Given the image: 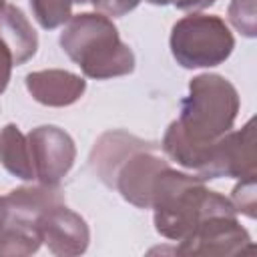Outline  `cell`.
I'll list each match as a JSON object with an SVG mask.
<instances>
[{"label":"cell","mask_w":257,"mask_h":257,"mask_svg":"<svg viewBox=\"0 0 257 257\" xmlns=\"http://www.w3.org/2000/svg\"><path fill=\"white\" fill-rule=\"evenodd\" d=\"M42 239L38 227L12 217L0 227V257H26L38 251Z\"/></svg>","instance_id":"9a60e30c"},{"label":"cell","mask_w":257,"mask_h":257,"mask_svg":"<svg viewBox=\"0 0 257 257\" xmlns=\"http://www.w3.org/2000/svg\"><path fill=\"white\" fill-rule=\"evenodd\" d=\"M149 4L155 6H165V4H175L179 10H203L211 6L215 0H147Z\"/></svg>","instance_id":"44dd1931"},{"label":"cell","mask_w":257,"mask_h":257,"mask_svg":"<svg viewBox=\"0 0 257 257\" xmlns=\"http://www.w3.org/2000/svg\"><path fill=\"white\" fill-rule=\"evenodd\" d=\"M229 20L241 34L253 38L257 34L255 0H233L229 4Z\"/></svg>","instance_id":"e0dca14e"},{"label":"cell","mask_w":257,"mask_h":257,"mask_svg":"<svg viewBox=\"0 0 257 257\" xmlns=\"http://www.w3.org/2000/svg\"><path fill=\"white\" fill-rule=\"evenodd\" d=\"M0 40L8 46L14 64H24L34 56L38 48V36L24 16V12L12 4L0 8Z\"/></svg>","instance_id":"7c38bea8"},{"label":"cell","mask_w":257,"mask_h":257,"mask_svg":"<svg viewBox=\"0 0 257 257\" xmlns=\"http://www.w3.org/2000/svg\"><path fill=\"white\" fill-rule=\"evenodd\" d=\"M0 163L10 175L18 179H36L28 139L20 133L16 124H6L0 131Z\"/></svg>","instance_id":"5bb4252c"},{"label":"cell","mask_w":257,"mask_h":257,"mask_svg":"<svg viewBox=\"0 0 257 257\" xmlns=\"http://www.w3.org/2000/svg\"><path fill=\"white\" fill-rule=\"evenodd\" d=\"M149 143L137 139V137H131L122 131H114V133H106L98 139L96 147L92 149V155H90V161H92V167L94 171L98 173V177L112 187L114 183V175H116V169L122 165V161L135 153L137 149H143L147 147Z\"/></svg>","instance_id":"4fadbf2b"},{"label":"cell","mask_w":257,"mask_h":257,"mask_svg":"<svg viewBox=\"0 0 257 257\" xmlns=\"http://www.w3.org/2000/svg\"><path fill=\"white\" fill-rule=\"evenodd\" d=\"M167 167L169 163L163 157L155 155V147L149 143L147 147L137 149L122 161V165L116 169L112 187H116L122 199H126L135 207L149 209L155 181L159 173Z\"/></svg>","instance_id":"52a82bcc"},{"label":"cell","mask_w":257,"mask_h":257,"mask_svg":"<svg viewBox=\"0 0 257 257\" xmlns=\"http://www.w3.org/2000/svg\"><path fill=\"white\" fill-rule=\"evenodd\" d=\"M235 48V38L223 18L213 14H189L171 32V52L183 68L217 66Z\"/></svg>","instance_id":"277c9868"},{"label":"cell","mask_w":257,"mask_h":257,"mask_svg":"<svg viewBox=\"0 0 257 257\" xmlns=\"http://www.w3.org/2000/svg\"><path fill=\"white\" fill-rule=\"evenodd\" d=\"M36 227L42 243H46V247L58 257L82 255L90 241L86 221L64 203L48 209L36 221Z\"/></svg>","instance_id":"ba28073f"},{"label":"cell","mask_w":257,"mask_h":257,"mask_svg":"<svg viewBox=\"0 0 257 257\" xmlns=\"http://www.w3.org/2000/svg\"><path fill=\"white\" fill-rule=\"evenodd\" d=\"M237 112V88L219 74H199L189 82V96L181 100L175 124L189 143L207 145L233 128Z\"/></svg>","instance_id":"3957f363"},{"label":"cell","mask_w":257,"mask_h":257,"mask_svg":"<svg viewBox=\"0 0 257 257\" xmlns=\"http://www.w3.org/2000/svg\"><path fill=\"white\" fill-rule=\"evenodd\" d=\"M60 46L88 78L104 80L135 70L133 50L120 40L116 26L104 14L70 16L60 34Z\"/></svg>","instance_id":"7a4b0ae2"},{"label":"cell","mask_w":257,"mask_h":257,"mask_svg":"<svg viewBox=\"0 0 257 257\" xmlns=\"http://www.w3.org/2000/svg\"><path fill=\"white\" fill-rule=\"evenodd\" d=\"M26 88L32 94V98L40 104L68 106L84 94L86 80L68 70L48 68L26 74Z\"/></svg>","instance_id":"30bf717a"},{"label":"cell","mask_w":257,"mask_h":257,"mask_svg":"<svg viewBox=\"0 0 257 257\" xmlns=\"http://www.w3.org/2000/svg\"><path fill=\"white\" fill-rule=\"evenodd\" d=\"M92 6L104 16H124L139 6L141 0H90Z\"/></svg>","instance_id":"d6986e66"},{"label":"cell","mask_w":257,"mask_h":257,"mask_svg":"<svg viewBox=\"0 0 257 257\" xmlns=\"http://www.w3.org/2000/svg\"><path fill=\"white\" fill-rule=\"evenodd\" d=\"M6 203V217L32 223L36 221L52 207L62 205L64 197L62 191L56 189V185H36V187H18L10 191L4 197Z\"/></svg>","instance_id":"8fae6325"},{"label":"cell","mask_w":257,"mask_h":257,"mask_svg":"<svg viewBox=\"0 0 257 257\" xmlns=\"http://www.w3.org/2000/svg\"><path fill=\"white\" fill-rule=\"evenodd\" d=\"M4 221H6V203H4V199H0V227Z\"/></svg>","instance_id":"7402d4cb"},{"label":"cell","mask_w":257,"mask_h":257,"mask_svg":"<svg viewBox=\"0 0 257 257\" xmlns=\"http://www.w3.org/2000/svg\"><path fill=\"white\" fill-rule=\"evenodd\" d=\"M72 2H78V4H84V2H88V0H72Z\"/></svg>","instance_id":"603a6c76"},{"label":"cell","mask_w":257,"mask_h":257,"mask_svg":"<svg viewBox=\"0 0 257 257\" xmlns=\"http://www.w3.org/2000/svg\"><path fill=\"white\" fill-rule=\"evenodd\" d=\"M4 2H6V0H0V8H2V6H4Z\"/></svg>","instance_id":"cb8c5ba5"},{"label":"cell","mask_w":257,"mask_h":257,"mask_svg":"<svg viewBox=\"0 0 257 257\" xmlns=\"http://www.w3.org/2000/svg\"><path fill=\"white\" fill-rule=\"evenodd\" d=\"M12 66H14L12 54H10L8 46H6V44L0 40V94H2V92L6 90V86H8Z\"/></svg>","instance_id":"ffe728a7"},{"label":"cell","mask_w":257,"mask_h":257,"mask_svg":"<svg viewBox=\"0 0 257 257\" xmlns=\"http://www.w3.org/2000/svg\"><path fill=\"white\" fill-rule=\"evenodd\" d=\"M151 207L155 209V229L171 241H183L211 215H237L233 203L227 197L209 191L201 177L171 167L159 173L153 187Z\"/></svg>","instance_id":"6da1fadb"},{"label":"cell","mask_w":257,"mask_h":257,"mask_svg":"<svg viewBox=\"0 0 257 257\" xmlns=\"http://www.w3.org/2000/svg\"><path fill=\"white\" fill-rule=\"evenodd\" d=\"M233 207L237 213H243L247 217H255L257 209V193H255V177H245L241 183L233 189Z\"/></svg>","instance_id":"ac0fdd59"},{"label":"cell","mask_w":257,"mask_h":257,"mask_svg":"<svg viewBox=\"0 0 257 257\" xmlns=\"http://www.w3.org/2000/svg\"><path fill=\"white\" fill-rule=\"evenodd\" d=\"M26 139L30 145L36 179L42 185H58L60 179L70 171L76 157L70 135L58 126L42 124L32 128Z\"/></svg>","instance_id":"8992f818"},{"label":"cell","mask_w":257,"mask_h":257,"mask_svg":"<svg viewBox=\"0 0 257 257\" xmlns=\"http://www.w3.org/2000/svg\"><path fill=\"white\" fill-rule=\"evenodd\" d=\"M30 8L38 24L46 30L62 26L72 16V0H30Z\"/></svg>","instance_id":"2e32d148"},{"label":"cell","mask_w":257,"mask_h":257,"mask_svg":"<svg viewBox=\"0 0 257 257\" xmlns=\"http://www.w3.org/2000/svg\"><path fill=\"white\" fill-rule=\"evenodd\" d=\"M251 247V235L235 215H211L203 219L177 247L181 255H237Z\"/></svg>","instance_id":"5b68a950"},{"label":"cell","mask_w":257,"mask_h":257,"mask_svg":"<svg viewBox=\"0 0 257 257\" xmlns=\"http://www.w3.org/2000/svg\"><path fill=\"white\" fill-rule=\"evenodd\" d=\"M257 153H255V120L251 118L241 131L225 133L217 139L213 159V179L219 177H255Z\"/></svg>","instance_id":"9c48e42d"}]
</instances>
